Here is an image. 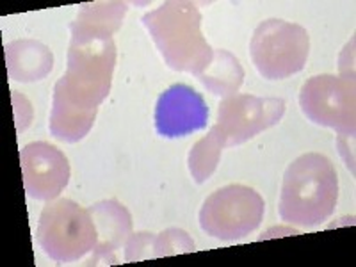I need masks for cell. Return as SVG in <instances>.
Here are the masks:
<instances>
[{"label":"cell","instance_id":"cell-12","mask_svg":"<svg viewBox=\"0 0 356 267\" xmlns=\"http://www.w3.org/2000/svg\"><path fill=\"white\" fill-rule=\"evenodd\" d=\"M97 107H86L66 97L59 86L54 89V104L50 113V132L54 138L66 143H77L86 138L97 118Z\"/></svg>","mask_w":356,"mask_h":267},{"label":"cell","instance_id":"cell-18","mask_svg":"<svg viewBox=\"0 0 356 267\" xmlns=\"http://www.w3.org/2000/svg\"><path fill=\"white\" fill-rule=\"evenodd\" d=\"M154 243L155 235L146 234V232L132 234L127 241L125 260L127 262H139L145 259H155Z\"/></svg>","mask_w":356,"mask_h":267},{"label":"cell","instance_id":"cell-11","mask_svg":"<svg viewBox=\"0 0 356 267\" xmlns=\"http://www.w3.org/2000/svg\"><path fill=\"white\" fill-rule=\"evenodd\" d=\"M98 232V243L89 264H114V251L125 243L132 232V218L125 207L116 200H106L89 209Z\"/></svg>","mask_w":356,"mask_h":267},{"label":"cell","instance_id":"cell-3","mask_svg":"<svg viewBox=\"0 0 356 267\" xmlns=\"http://www.w3.org/2000/svg\"><path fill=\"white\" fill-rule=\"evenodd\" d=\"M116 65V44L113 38H72L68 49V68L56 86L66 97L81 106L97 107L111 91Z\"/></svg>","mask_w":356,"mask_h":267},{"label":"cell","instance_id":"cell-14","mask_svg":"<svg viewBox=\"0 0 356 267\" xmlns=\"http://www.w3.org/2000/svg\"><path fill=\"white\" fill-rule=\"evenodd\" d=\"M129 4L127 2H93L82 4L75 22L70 24L72 38H113L122 27Z\"/></svg>","mask_w":356,"mask_h":267},{"label":"cell","instance_id":"cell-9","mask_svg":"<svg viewBox=\"0 0 356 267\" xmlns=\"http://www.w3.org/2000/svg\"><path fill=\"white\" fill-rule=\"evenodd\" d=\"M27 195L40 202H52L68 186L70 164L59 148L44 141L27 145L20 154Z\"/></svg>","mask_w":356,"mask_h":267},{"label":"cell","instance_id":"cell-19","mask_svg":"<svg viewBox=\"0 0 356 267\" xmlns=\"http://www.w3.org/2000/svg\"><path fill=\"white\" fill-rule=\"evenodd\" d=\"M355 138V134H339V150L340 155L344 157L346 166L351 170V173H355V141L351 139Z\"/></svg>","mask_w":356,"mask_h":267},{"label":"cell","instance_id":"cell-5","mask_svg":"<svg viewBox=\"0 0 356 267\" xmlns=\"http://www.w3.org/2000/svg\"><path fill=\"white\" fill-rule=\"evenodd\" d=\"M310 52V36L298 24L271 18L257 27L250 54L264 79L280 81L301 72Z\"/></svg>","mask_w":356,"mask_h":267},{"label":"cell","instance_id":"cell-16","mask_svg":"<svg viewBox=\"0 0 356 267\" xmlns=\"http://www.w3.org/2000/svg\"><path fill=\"white\" fill-rule=\"evenodd\" d=\"M222 148H227V136L214 125L205 138L200 139L189 152V171L196 184L207 182L214 175Z\"/></svg>","mask_w":356,"mask_h":267},{"label":"cell","instance_id":"cell-13","mask_svg":"<svg viewBox=\"0 0 356 267\" xmlns=\"http://www.w3.org/2000/svg\"><path fill=\"white\" fill-rule=\"evenodd\" d=\"M8 73L15 81H41L52 72L54 56L43 43L34 40H18L6 49Z\"/></svg>","mask_w":356,"mask_h":267},{"label":"cell","instance_id":"cell-2","mask_svg":"<svg viewBox=\"0 0 356 267\" xmlns=\"http://www.w3.org/2000/svg\"><path fill=\"white\" fill-rule=\"evenodd\" d=\"M143 24L170 68L200 77L211 65L214 50L202 34V15L193 2H164L146 13Z\"/></svg>","mask_w":356,"mask_h":267},{"label":"cell","instance_id":"cell-7","mask_svg":"<svg viewBox=\"0 0 356 267\" xmlns=\"http://www.w3.org/2000/svg\"><path fill=\"white\" fill-rule=\"evenodd\" d=\"M301 111L317 125L335 129L339 134H355V86L335 75H316L303 84Z\"/></svg>","mask_w":356,"mask_h":267},{"label":"cell","instance_id":"cell-6","mask_svg":"<svg viewBox=\"0 0 356 267\" xmlns=\"http://www.w3.org/2000/svg\"><path fill=\"white\" fill-rule=\"evenodd\" d=\"M266 203L255 189L234 184L205 200L200 211V227L219 241H237L260 227Z\"/></svg>","mask_w":356,"mask_h":267},{"label":"cell","instance_id":"cell-15","mask_svg":"<svg viewBox=\"0 0 356 267\" xmlns=\"http://www.w3.org/2000/svg\"><path fill=\"white\" fill-rule=\"evenodd\" d=\"M198 79L211 93L218 97H232L243 84L244 70L234 54L227 50H214L211 65Z\"/></svg>","mask_w":356,"mask_h":267},{"label":"cell","instance_id":"cell-8","mask_svg":"<svg viewBox=\"0 0 356 267\" xmlns=\"http://www.w3.org/2000/svg\"><path fill=\"white\" fill-rule=\"evenodd\" d=\"M285 102L282 98L232 95L218 109V125L227 136V146L243 145L248 139L284 118Z\"/></svg>","mask_w":356,"mask_h":267},{"label":"cell","instance_id":"cell-1","mask_svg":"<svg viewBox=\"0 0 356 267\" xmlns=\"http://www.w3.org/2000/svg\"><path fill=\"white\" fill-rule=\"evenodd\" d=\"M339 177L328 157L305 154L287 168L280 196V216L298 227H317L335 211Z\"/></svg>","mask_w":356,"mask_h":267},{"label":"cell","instance_id":"cell-4","mask_svg":"<svg viewBox=\"0 0 356 267\" xmlns=\"http://www.w3.org/2000/svg\"><path fill=\"white\" fill-rule=\"evenodd\" d=\"M98 243L89 209L72 200H57L44 207L38 222V244L56 262H77Z\"/></svg>","mask_w":356,"mask_h":267},{"label":"cell","instance_id":"cell-10","mask_svg":"<svg viewBox=\"0 0 356 267\" xmlns=\"http://www.w3.org/2000/svg\"><path fill=\"white\" fill-rule=\"evenodd\" d=\"M209 107L200 93L186 84H175L159 97L155 129L162 138H184L207 127Z\"/></svg>","mask_w":356,"mask_h":267},{"label":"cell","instance_id":"cell-17","mask_svg":"<svg viewBox=\"0 0 356 267\" xmlns=\"http://www.w3.org/2000/svg\"><path fill=\"white\" fill-rule=\"evenodd\" d=\"M154 251L155 259L178 255V253H191V251H195V243L187 232L180 230V228H168L155 235Z\"/></svg>","mask_w":356,"mask_h":267}]
</instances>
